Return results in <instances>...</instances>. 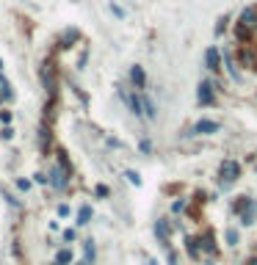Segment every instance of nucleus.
<instances>
[{"label": "nucleus", "mask_w": 257, "mask_h": 265, "mask_svg": "<svg viewBox=\"0 0 257 265\" xmlns=\"http://www.w3.org/2000/svg\"><path fill=\"white\" fill-rule=\"evenodd\" d=\"M238 174H241V166H238L235 160H224V163H221L219 177H221V182H224V185H229V182H235V180H238Z\"/></svg>", "instance_id": "1"}, {"label": "nucleus", "mask_w": 257, "mask_h": 265, "mask_svg": "<svg viewBox=\"0 0 257 265\" xmlns=\"http://www.w3.org/2000/svg\"><path fill=\"white\" fill-rule=\"evenodd\" d=\"M238 22L243 25V28H249V31H257V6L243 9V14L238 17Z\"/></svg>", "instance_id": "2"}, {"label": "nucleus", "mask_w": 257, "mask_h": 265, "mask_svg": "<svg viewBox=\"0 0 257 265\" xmlns=\"http://www.w3.org/2000/svg\"><path fill=\"white\" fill-rule=\"evenodd\" d=\"M119 94H122V100H125V103H127V108H130V111L136 113V116H141V113H144V105H141V100L136 97V94H130L127 88H122Z\"/></svg>", "instance_id": "3"}, {"label": "nucleus", "mask_w": 257, "mask_h": 265, "mask_svg": "<svg viewBox=\"0 0 257 265\" xmlns=\"http://www.w3.org/2000/svg\"><path fill=\"white\" fill-rule=\"evenodd\" d=\"M42 80H44V86H47V94H56V88H58V83H56V75H53V64H44L42 66Z\"/></svg>", "instance_id": "4"}, {"label": "nucleus", "mask_w": 257, "mask_h": 265, "mask_svg": "<svg viewBox=\"0 0 257 265\" xmlns=\"http://www.w3.org/2000/svg\"><path fill=\"white\" fill-rule=\"evenodd\" d=\"M219 130V125L216 122H211V119H202V122H197L194 125V133H199V135H211V133H216Z\"/></svg>", "instance_id": "5"}, {"label": "nucleus", "mask_w": 257, "mask_h": 265, "mask_svg": "<svg viewBox=\"0 0 257 265\" xmlns=\"http://www.w3.org/2000/svg\"><path fill=\"white\" fill-rule=\"evenodd\" d=\"M66 174H69V172H66V168L64 166H56V168H53V180H50V185L53 188H64L66 185Z\"/></svg>", "instance_id": "6"}, {"label": "nucleus", "mask_w": 257, "mask_h": 265, "mask_svg": "<svg viewBox=\"0 0 257 265\" xmlns=\"http://www.w3.org/2000/svg\"><path fill=\"white\" fill-rule=\"evenodd\" d=\"M213 86L211 83H199V103L202 105H213Z\"/></svg>", "instance_id": "7"}, {"label": "nucleus", "mask_w": 257, "mask_h": 265, "mask_svg": "<svg viewBox=\"0 0 257 265\" xmlns=\"http://www.w3.org/2000/svg\"><path fill=\"white\" fill-rule=\"evenodd\" d=\"M241 66H249V69H257V53L252 47H246V50L241 53Z\"/></svg>", "instance_id": "8"}, {"label": "nucleus", "mask_w": 257, "mask_h": 265, "mask_svg": "<svg viewBox=\"0 0 257 265\" xmlns=\"http://www.w3.org/2000/svg\"><path fill=\"white\" fill-rule=\"evenodd\" d=\"M39 149H42V152H47V149H50V127H47V122L42 127H39Z\"/></svg>", "instance_id": "9"}, {"label": "nucleus", "mask_w": 257, "mask_h": 265, "mask_svg": "<svg viewBox=\"0 0 257 265\" xmlns=\"http://www.w3.org/2000/svg\"><path fill=\"white\" fill-rule=\"evenodd\" d=\"M130 80H133V86H136L138 91H144L147 80H144V69H141V66H133L130 69Z\"/></svg>", "instance_id": "10"}, {"label": "nucleus", "mask_w": 257, "mask_h": 265, "mask_svg": "<svg viewBox=\"0 0 257 265\" xmlns=\"http://www.w3.org/2000/svg\"><path fill=\"white\" fill-rule=\"evenodd\" d=\"M205 61H207V66L216 72V69H219V64H221V53L216 50V47H211V50L205 53Z\"/></svg>", "instance_id": "11"}, {"label": "nucleus", "mask_w": 257, "mask_h": 265, "mask_svg": "<svg viewBox=\"0 0 257 265\" xmlns=\"http://www.w3.org/2000/svg\"><path fill=\"white\" fill-rule=\"evenodd\" d=\"M155 232H158V237L163 243H169V235H172V229H169V224H166V219H160L158 224H155Z\"/></svg>", "instance_id": "12"}, {"label": "nucleus", "mask_w": 257, "mask_h": 265, "mask_svg": "<svg viewBox=\"0 0 257 265\" xmlns=\"http://www.w3.org/2000/svg\"><path fill=\"white\" fill-rule=\"evenodd\" d=\"M199 246L207 249V251H213V249H216V237H213V232H205V235H202V237H199Z\"/></svg>", "instance_id": "13"}, {"label": "nucleus", "mask_w": 257, "mask_h": 265, "mask_svg": "<svg viewBox=\"0 0 257 265\" xmlns=\"http://www.w3.org/2000/svg\"><path fill=\"white\" fill-rule=\"evenodd\" d=\"M89 219H91V207L83 205V207L78 210V224H89Z\"/></svg>", "instance_id": "14"}, {"label": "nucleus", "mask_w": 257, "mask_h": 265, "mask_svg": "<svg viewBox=\"0 0 257 265\" xmlns=\"http://www.w3.org/2000/svg\"><path fill=\"white\" fill-rule=\"evenodd\" d=\"M56 262H58V265H69V262H72V251H69V249H61Z\"/></svg>", "instance_id": "15"}, {"label": "nucleus", "mask_w": 257, "mask_h": 265, "mask_svg": "<svg viewBox=\"0 0 257 265\" xmlns=\"http://www.w3.org/2000/svg\"><path fill=\"white\" fill-rule=\"evenodd\" d=\"M78 39V31H66L64 33V42H61V47H72V42Z\"/></svg>", "instance_id": "16"}, {"label": "nucleus", "mask_w": 257, "mask_h": 265, "mask_svg": "<svg viewBox=\"0 0 257 265\" xmlns=\"http://www.w3.org/2000/svg\"><path fill=\"white\" fill-rule=\"evenodd\" d=\"M235 36H238V39H249V36H252V31L243 28L241 22H235Z\"/></svg>", "instance_id": "17"}, {"label": "nucleus", "mask_w": 257, "mask_h": 265, "mask_svg": "<svg viewBox=\"0 0 257 265\" xmlns=\"http://www.w3.org/2000/svg\"><path fill=\"white\" fill-rule=\"evenodd\" d=\"M0 94H3V100H11V88H9V83H6L3 78H0Z\"/></svg>", "instance_id": "18"}, {"label": "nucleus", "mask_w": 257, "mask_h": 265, "mask_svg": "<svg viewBox=\"0 0 257 265\" xmlns=\"http://www.w3.org/2000/svg\"><path fill=\"white\" fill-rule=\"evenodd\" d=\"M58 163L66 168V172H72V166H69V160H66V152H58Z\"/></svg>", "instance_id": "19"}, {"label": "nucleus", "mask_w": 257, "mask_h": 265, "mask_svg": "<svg viewBox=\"0 0 257 265\" xmlns=\"http://www.w3.org/2000/svg\"><path fill=\"white\" fill-rule=\"evenodd\" d=\"M227 240L235 246V243H238V232H235V229H227Z\"/></svg>", "instance_id": "20"}, {"label": "nucleus", "mask_w": 257, "mask_h": 265, "mask_svg": "<svg viewBox=\"0 0 257 265\" xmlns=\"http://www.w3.org/2000/svg\"><path fill=\"white\" fill-rule=\"evenodd\" d=\"M127 180H130L133 185H141V177H138L136 172H127Z\"/></svg>", "instance_id": "21"}, {"label": "nucleus", "mask_w": 257, "mask_h": 265, "mask_svg": "<svg viewBox=\"0 0 257 265\" xmlns=\"http://www.w3.org/2000/svg\"><path fill=\"white\" fill-rule=\"evenodd\" d=\"M86 257H89V260L94 257V243L91 240H86Z\"/></svg>", "instance_id": "22"}, {"label": "nucleus", "mask_w": 257, "mask_h": 265, "mask_svg": "<svg viewBox=\"0 0 257 265\" xmlns=\"http://www.w3.org/2000/svg\"><path fill=\"white\" fill-rule=\"evenodd\" d=\"M138 147H141V152H147V155H150V149H152V144H150V141H141Z\"/></svg>", "instance_id": "23"}, {"label": "nucleus", "mask_w": 257, "mask_h": 265, "mask_svg": "<svg viewBox=\"0 0 257 265\" xmlns=\"http://www.w3.org/2000/svg\"><path fill=\"white\" fill-rule=\"evenodd\" d=\"M0 122H3V125H9V122H11V113L3 111V113H0Z\"/></svg>", "instance_id": "24"}, {"label": "nucleus", "mask_w": 257, "mask_h": 265, "mask_svg": "<svg viewBox=\"0 0 257 265\" xmlns=\"http://www.w3.org/2000/svg\"><path fill=\"white\" fill-rule=\"evenodd\" d=\"M108 194H111V191H108L105 185H97V196H108Z\"/></svg>", "instance_id": "25"}, {"label": "nucleus", "mask_w": 257, "mask_h": 265, "mask_svg": "<svg viewBox=\"0 0 257 265\" xmlns=\"http://www.w3.org/2000/svg\"><path fill=\"white\" fill-rule=\"evenodd\" d=\"M150 265H158V262H155V260H150Z\"/></svg>", "instance_id": "26"}, {"label": "nucleus", "mask_w": 257, "mask_h": 265, "mask_svg": "<svg viewBox=\"0 0 257 265\" xmlns=\"http://www.w3.org/2000/svg\"><path fill=\"white\" fill-rule=\"evenodd\" d=\"M0 69H3V61H0Z\"/></svg>", "instance_id": "27"}, {"label": "nucleus", "mask_w": 257, "mask_h": 265, "mask_svg": "<svg viewBox=\"0 0 257 265\" xmlns=\"http://www.w3.org/2000/svg\"><path fill=\"white\" fill-rule=\"evenodd\" d=\"M56 265H58V262H56Z\"/></svg>", "instance_id": "28"}]
</instances>
